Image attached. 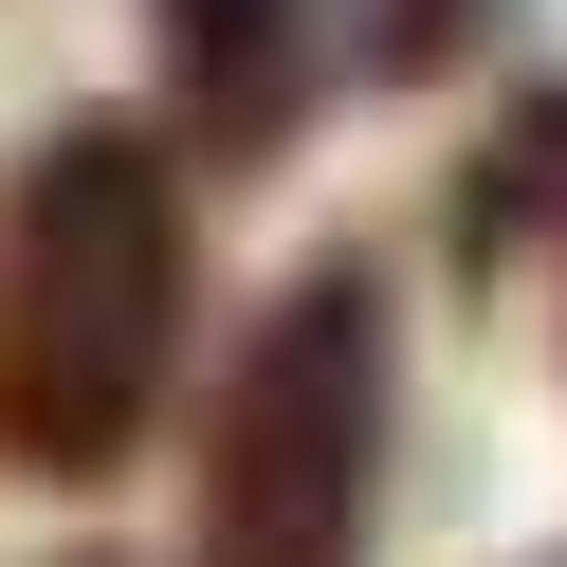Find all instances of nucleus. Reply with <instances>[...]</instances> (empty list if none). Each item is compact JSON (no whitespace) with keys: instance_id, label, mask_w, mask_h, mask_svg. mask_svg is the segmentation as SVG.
<instances>
[{"instance_id":"f257e3e1","label":"nucleus","mask_w":567,"mask_h":567,"mask_svg":"<svg viewBox=\"0 0 567 567\" xmlns=\"http://www.w3.org/2000/svg\"><path fill=\"white\" fill-rule=\"evenodd\" d=\"M184 384V147L74 111L0 202V457L55 494L128 476Z\"/></svg>"},{"instance_id":"f03ea898","label":"nucleus","mask_w":567,"mask_h":567,"mask_svg":"<svg viewBox=\"0 0 567 567\" xmlns=\"http://www.w3.org/2000/svg\"><path fill=\"white\" fill-rule=\"evenodd\" d=\"M384 275L311 257L293 293L238 330L220 421H202V567H367V494H384Z\"/></svg>"},{"instance_id":"7ed1b4c3","label":"nucleus","mask_w":567,"mask_h":567,"mask_svg":"<svg viewBox=\"0 0 567 567\" xmlns=\"http://www.w3.org/2000/svg\"><path fill=\"white\" fill-rule=\"evenodd\" d=\"M165 38V128L202 165H275L330 92V0H147Z\"/></svg>"},{"instance_id":"20e7f679","label":"nucleus","mask_w":567,"mask_h":567,"mask_svg":"<svg viewBox=\"0 0 567 567\" xmlns=\"http://www.w3.org/2000/svg\"><path fill=\"white\" fill-rule=\"evenodd\" d=\"M457 38H476V0H384V19H367V55H384V74H440Z\"/></svg>"},{"instance_id":"39448f33","label":"nucleus","mask_w":567,"mask_h":567,"mask_svg":"<svg viewBox=\"0 0 567 567\" xmlns=\"http://www.w3.org/2000/svg\"><path fill=\"white\" fill-rule=\"evenodd\" d=\"M74 567H111V549H74Z\"/></svg>"},{"instance_id":"423d86ee","label":"nucleus","mask_w":567,"mask_h":567,"mask_svg":"<svg viewBox=\"0 0 567 567\" xmlns=\"http://www.w3.org/2000/svg\"><path fill=\"white\" fill-rule=\"evenodd\" d=\"M549 567H567V549H549Z\"/></svg>"}]
</instances>
